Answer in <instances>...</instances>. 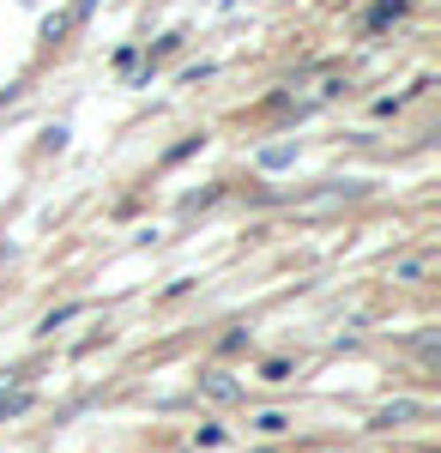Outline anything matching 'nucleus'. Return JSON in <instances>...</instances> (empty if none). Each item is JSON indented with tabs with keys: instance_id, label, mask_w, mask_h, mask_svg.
<instances>
[{
	"instance_id": "1",
	"label": "nucleus",
	"mask_w": 441,
	"mask_h": 453,
	"mask_svg": "<svg viewBox=\"0 0 441 453\" xmlns=\"http://www.w3.org/2000/svg\"><path fill=\"white\" fill-rule=\"evenodd\" d=\"M417 405H387V411H375V429H393V423H406Z\"/></svg>"
},
{
	"instance_id": "3",
	"label": "nucleus",
	"mask_w": 441,
	"mask_h": 453,
	"mask_svg": "<svg viewBox=\"0 0 441 453\" xmlns=\"http://www.w3.org/2000/svg\"><path fill=\"white\" fill-rule=\"evenodd\" d=\"M399 12H406V0H381L369 12V25H387V19H399Z\"/></svg>"
},
{
	"instance_id": "4",
	"label": "nucleus",
	"mask_w": 441,
	"mask_h": 453,
	"mask_svg": "<svg viewBox=\"0 0 441 453\" xmlns=\"http://www.w3.org/2000/svg\"><path fill=\"white\" fill-rule=\"evenodd\" d=\"M6 411H25V393H6V381H0V418Z\"/></svg>"
},
{
	"instance_id": "2",
	"label": "nucleus",
	"mask_w": 441,
	"mask_h": 453,
	"mask_svg": "<svg viewBox=\"0 0 441 453\" xmlns=\"http://www.w3.org/2000/svg\"><path fill=\"white\" fill-rule=\"evenodd\" d=\"M205 393H212V399H236V381H224V375H205Z\"/></svg>"
}]
</instances>
